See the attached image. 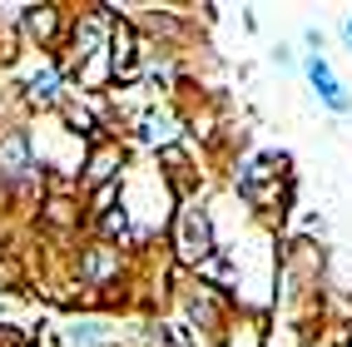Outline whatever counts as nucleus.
Segmentation results:
<instances>
[{
  "label": "nucleus",
  "instance_id": "39448f33",
  "mask_svg": "<svg viewBox=\"0 0 352 347\" xmlns=\"http://www.w3.org/2000/svg\"><path fill=\"white\" fill-rule=\"evenodd\" d=\"M109 268H114V258H109V253L100 248V253H95V258H89V278H104Z\"/></svg>",
  "mask_w": 352,
  "mask_h": 347
},
{
  "label": "nucleus",
  "instance_id": "7ed1b4c3",
  "mask_svg": "<svg viewBox=\"0 0 352 347\" xmlns=\"http://www.w3.org/2000/svg\"><path fill=\"white\" fill-rule=\"evenodd\" d=\"M313 80H318V89H322V100L342 104V95H338V85H333V75H327V65H322V60H313Z\"/></svg>",
  "mask_w": 352,
  "mask_h": 347
},
{
  "label": "nucleus",
  "instance_id": "20e7f679",
  "mask_svg": "<svg viewBox=\"0 0 352 347\" xmlns=\"http://www.w3.org/2000/svg\"><path fill=\"white\" fill-rule=\"evenodd\" d=\"M114 149H104V154H95V164H89V179H109V169H114Z\"/></svg>",
  "mask_w": 352,
  "mask_h": 347
},
{
  "label": "nucleus",
  "instance_id": "f257e3e1",
  "mask_svg": "<svg viewBox=\"0 0 352 347\" xmlns=\"http://www.w3.org/2000/svg\"><path fill=\"white\" fill-rule=\"evenodd\" d=\"M208 248H214V243H208V219L199 214V208H184V219H179V253H184V258H204Z\"/></svg>",
  "mask_w": 352,
  "mask_h": 347
},
{
  "label": "nucleus",
  "instance_id": "423d86ee",
  "mask_svg": "<svg viewBox=\"0 0 352 347\" xmlns=\"http://www.w3.org/2000/svg\"><path fill=\"white\" fill-rule=\"evenodd\" d=\"M69 342H95V328H89V322L85 328H69Z\"/></svg>",
  "mask_w": 352,
  "mask_h": 347
},
{
  "label": "nucleus",
  "instance_id": "f03ea898",
  "mask_svg": "<svg viewBox=\"0 0 352 347\" xmlns=\"http://www.w3.org/2000/svg\"><path fill=\"white\" fill-rule=\"evenodd\" d=\"M0 174H6L10 183H20L30 174V139L25 134H6L0 139Z\"/></svg>",
  "mask_w": 352,
  "mask_h": 347
}]
</instances>
